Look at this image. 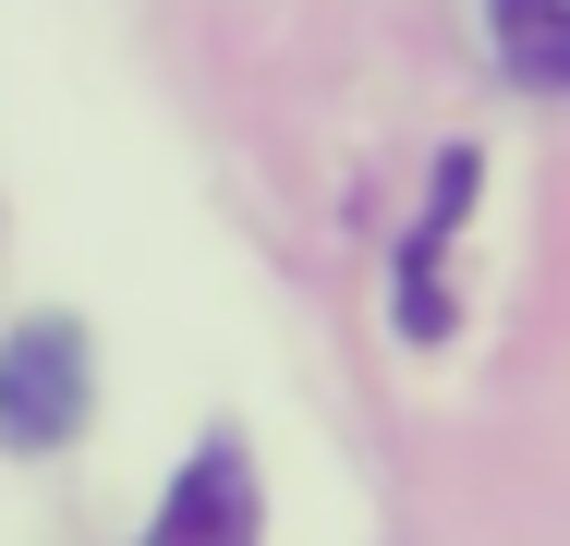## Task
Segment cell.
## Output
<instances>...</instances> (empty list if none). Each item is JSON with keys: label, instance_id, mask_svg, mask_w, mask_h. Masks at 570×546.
<instances>
[{"label": "cell", "instance_id": "cell-1", "mask_svg": "<svg viewBox=\"0 0 570 546\" xmlns=\"http://www.w3.org/2000/svg\"><path fill=\"white\" fill-rule=\"evenodd\" d=\"M73 426H86V340L61 316L12 328V352H0V437L12 449H61Z\"/></svg>", "mask_w": 570, "mask_h": 546}, {"label": "cell", "instance_id": "cell-2", "mask_svg": "<svg viewBox=\"0 0 570 546\" xmlns=\"http://www.w3.org/2000/svg\"><path fill=\"white\" fill-rule=\"evenodd\" d=\"M158 546H255V474H243L230 437H207V449L183 461V486H170V510H158Z\"/></svg>", "mask_w": 570, "mask_h": 546}, {"label": "cell", "instance_id": "cell-4", "mask_svg": "<svg viewBox=\"0 0 570 546\" xmlns=\"http://www.w3.org/2000/svg\"><path fill=\"white\" fill-rule=\"evenodd\" d=\"M485 25L522 86H570V0H485Z\"/></svg>", "mask_w": 570, "mask_h": 546}, {"label": "cell", "instance_id": "cell-3", "mask_svg": "<svg viewBox=\"0 0 570 546\" xmlns=\"http://www.w3.org/2000/svg\"><path fill=\"white\" fill-rule=\"evenodd\" d=\"M461 207H473V158H450V170H438V207H425L413 255H401V328H413V340H438V328H450V304H438V243H450Z\"/></svg>", "mask_w": 570, "mask_h": 546}]
</instances>
